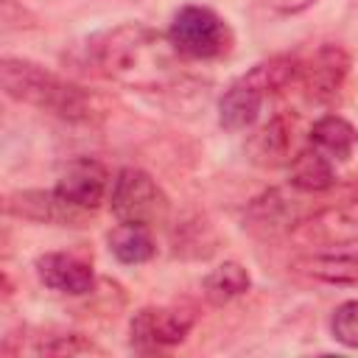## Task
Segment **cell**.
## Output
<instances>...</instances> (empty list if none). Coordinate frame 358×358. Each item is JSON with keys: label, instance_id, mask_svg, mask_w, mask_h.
Here are the masks:
<instances>
[{"label": "cell", "instance_id": "277c9868", "mask_svg": "<svg viewBox=\"0 0 358 358\" xmlns=\"http://www.w3.org/2000/svg\"><path fill=\"white\" fill-rule=\"evenodd\" d=\"M109 210L120 224H140V227H157L168 218L171 201L159 182L134 165L120 168L112 176L109 187Z\"/></svg>", "mask_w": 358, "mask_h": 358}, {"label": "cell", "instance_id": "5b68a950", "mask_svg": "<svg viewBox=\"0 0 358 358\" xmlns=\"http://www.w3.org/2000/svg\"><path fill=\"white\" fill-rule=\"evenodd\" d=\"M196 324L193 310L173 305L140 308L129 322V341L140 352H159L182 344Z\"/></svg>", "mask_w": 358, "mask_h": 358}, {"label": "cell", "instance_id": "7402d4cb", "mask_svg": "<svg viewBox=\"0 0 358 358\" xmlns=\"http://www.w3.org/2000/svg\"><path fill=\"white\" fill-rule=\"evenodd\" d=\"M330 336L341 347L358 350V299H347L330 313Z\"/></svg>", "mask_w": 358, "mask_h": 358}, {"label": "cell", "instance_id": "8992f818", "mask_svg": "<svg viewBox=\"0 0 358 358\" xmlns=\"http://www.w3.org/2000/svg\"><path fill=\"white\" fill-rule=\"evenodd\" d=\"M288 238L308 249H347L358 243V213L347 207H319L305 213Z\"/></svg>", "mask_w": 358, "mask_h": 358}, {"label": "cell", "instance_id": "9c48e42d", "mask_svg": "<svg viewBox=\"0 0 358 358\" xmlns=\"http://www.w3.org/2000/svg\"><path fill=\"white\" fill-rule=\"evenodd\" d=\"M109 187H112V176L106 165L92 157H78L67 162L56 179V193L90 213H95L109 199Z\"/></svg>", "mask_w": 358, "mask_h": 358}, {"label": "cell", "instance_id": "ffe728a7", "mask_svg": "<svg viewBox=\"0 0 358 358\" xmlns=\"http://www.w3.org/2000/svg\"><path fill=\"white\" fill-rule=\"evenodd\" d=\"M173 252L182 257H210L215 252V232L201 218H187L173 227Z\"/></svg>", "mask_w": 358, "mask_h": 358}, {"label": "cell", "instance_id": "ba28073f", "mask_svg": "<svg viewBox=\"0 0 358 358\" xmlns=\"http://www.w3.org/2000/svg\"><path fill=\"white\" fill-rule=\"evenodd\" d=\"M6 215L34 221V224H53V227H87L92 213L70 204L53 190H11L3 201Z\"/></svg>", "mask_w": 358, "mask_h": 358}, {"label": "cell", "instance_id": "8fae6325", "mask_svg": "<svg viewBox=\"0 0 358 358\" xmlns=\"http://www.w3.org/2000/svg\"><path fill=\"white\" fill-rule=\"evenodd\" d=\"M34 271L39 282L56 294L84 296L95 288V271L87 260L70 252H45L34 260Z\"/></svg>", "mask_w": 358, "mask_h": 358}, {"label": "cell", "instance_id": "6da1fadb", "mask_svg": "<svg viewBox=\"0 0 358 358\" xmlns=\"http://www.w3.org/2000/svg\"><path fill=\"white\" fill-rule=\"evenodd\" d=\"M81 50L87 70L137 87L159 84L162 78H168L176 53L168 36L143 22H123L98 31L81 45Z\"/></svg>", "mask_w": 358, "mask_h": 358}, {"label": "cell", "instance_id": "44dd1931", "mask_svg": "<svg viewBox=\"0 0 358 358\" xmlns=\"http://www.w3.org/2000/svg\"><path fill=\"white\" fill-rule=\"evenodd\" d=\"M103 350L81 333H56L34 344V355H101Z\"/></svg>", "mask_w": 358, "mask_h": 358}, {"label": "cell", "instance_id": "9a60e30c", "mask_svg": "<svg viewBox=\"0 0 358 358\" xmlns=\"http://www.w3.org/2000/svg\"><path fill=\"white\" fill-rule=\"evenodd\" d=\"M288 185L296 193L313 196V193H327L338 185L336 176V162L330 157H324L319 148L308 145L299 154L291 157L288 162Z\"/></svg>", "mask_w": 358, "mask_h": 358}, {"label": "cell", "instance_id": "2e32d148", "mask_svg": "<svg viewBox=\"0 0 358 358\" xmlns=\"http://www.w3.org/2000/svg\"><path fill=\"white\" fill-rule=\"evenodd\" d=\"M308 143L319 148L324 157H330L333 162H344L352 157L358 145V129L341 115H324L310 126Z\"/></svg>", "mask_w": 358, "mask_h": 358}, {"label": "cell", "instance_id": "30bf717a", "mask_svg": "<svg viewBox=\"0 0 358 358\" xmlns=\"http://www.w3.org/2000/svg\"><path fill=\"white\" fill-rule=\"evenodd\" d=\"M299 196H305V193H299ZM299 196L285 193L280 187H271V190L255 196L243 210V227H249L252 232H260V235L288 232L305 213H310L308 207H302Z\"/></svg>", "mask_w": 358, "mask_h": 358}, {"label": "cell", "instance_id": "603a6c76", "mask_svg": "<svg viewBox=\"0 0 358 358\" xmlns=\"http://www.w3.org/2000/svg\"><path fill=\"white\" fill-rule=\"evenodd\" d=\"M268 11H274V14H282V17H294V14H302V11H308L316 0H260Z\"/></svg>", "mask_w": 358, "mask_h": 358}, {"label": "cell", "instance_id": "52a82bcc", "mask_svg": "<svg viewBox=\"0 0 358 358\" xmlns=\"http://www.w3.org/2000/svg\"><path fill=\"white\" fill-rule=\"evenodd\" d=\"M350 64L352 62L344 45H336V42L319 45L308 59H302L299 87L305 98L310 103H330L344 87L350 76Z\"/></svg>", "mask_w": 358, "mask_h": 358}, {"label": "cell", "instance_id": "ac0fdd59", "mask_svg": "<svg viewBox=\"0 0 358 358\" xmlns=\"http://www.w3.org/2000/svg\"><path fill=\"white\" fill-rule=\"evenodd\" d=\"M252 288V277L246 271V266H241L238 260H224L221 266H215L213 271L204 274L201 280V294L210 305H229L232 299L243 296Z\"/></svg>", "mask_w": 358, "mask_h": 358}, {"label": "cell", "instance_id": "4fadbf2b", "mask_svg": "<svg viewBox=\"0 0 358 358\" xmlns=\"http://www.w3.org/2000/svg\"><path fill=\"white\" fill-rule=\"evenodd\" d=\"M294 117L285 112L271 115L257 131H252L246 143V154L260 168H280L291 162V145H294Z\"/></svg>", "mask_w": 358, "mask_h": 358}, {"label": "cell", "instance_id": "3957f363", "mask_svg": "<svg viewBox=\"0 0 358 358\" xmlns=\"http://www.w3.org/2000/svg\"><path fill=\"white\" fill-rule=\"evenodd\" d=\"M165 36H168L171 48L176 50V56L196 59V62L227 56L235 42L227 20L218 11H213L210 6H196V3L182 6L173 14Z\"/></svg>", "mask_w": 358, "mask_h": 358}, {"label": "cell", "instance_id": "7a4b0ae2", "mask_svg": "<svg viewBox=\"0 0 358 358\" xmlns=\"http://www.w3.org/2000/svg\"><path fill=\"white\" fill-rule=\"evenodd\" d=\"M0 84L11 101L45 109L70 123H92L101 115V103L90 90L50 73L31 59L6 56L0 62Z\"/></svg>", "mask_w": 358, "mask_h": 358}, {"label": "cell", "instance_id": "e0dca14e", "mask_svg": "<svg viewBox=\"0 0 358 358\" xmlns=\"http://www.w3.org/2000/svg\"><path fill=\"white\" fill-rule=\"evenodd\" d=\"M299 70H302V59L291 56V53H280V56H268L263 62H257L249 73H243L266 98L280 95L285 90H291L294 84H299Z\"/></svg>", "mask_w": 358, "mask_h": 358}, {"label": "cell", "instance_id": "5bb4252c", "mask_svg": "<svg viewBox=\"0 0 358 358\" xmlns=\"http://www.w3.org/2000/svg\"><path fill=\"white\" fill-rule=\"evenodd\" d=\"M266 95L246 78H235L218 98V123L227 131H246L257 123Z\"/></svg>", "mask_w": 358, "mask_h": 358}, {"label": "cell", "instance_id": "d6986e66", "mask_svg": "<svg viewBox=\"0 0 358 358\" xmlns=\"http://www.w3.org/2000/svg\"><path fill=\"white\" fill-rule=\"evenodd\" d=\"M106 241H109V252L123 266H140V263L151 260L157 252V243L151 238V227H140V224H120L117 221V227H112Z\"/></svg>", "mask_w": 358, "mask_h": 358}, {"label": "cell", "instance_id": "7c38bea8", "mask_svg": "<svg viewBox=\"0 0 358 358\" xmlns=\"http://www.w3.org/2000/svg\"><path fill=\"white\" fill-rule=\"evenodd\" d=\"M291 268L313 282L324 285H358V252L347 249H313L291 260Z\"/></svg>", "mask_w": 358, "mask_h": 358}]
</instances>
